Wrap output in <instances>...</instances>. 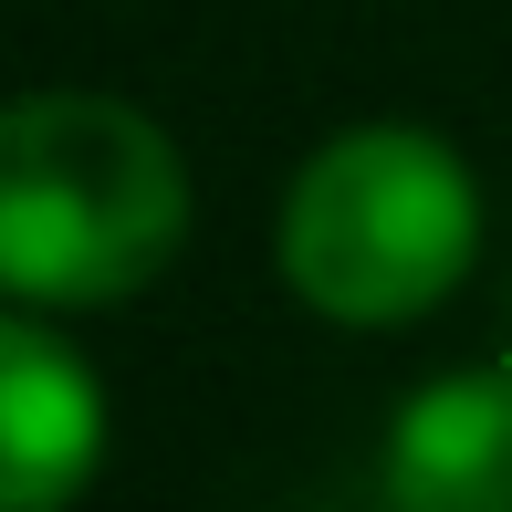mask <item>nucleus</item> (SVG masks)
<instances>
[{"instance_id": "3", "label": "nucleus", "mask_w": 512, "mask_h": 512, "mask_svg": "<svg viewBox=\"0 0 512 512\" xmlns=\"http://www.w3.org/2000/svg\"><path fill=\"white\" fill-rule=\"evenodd\" d=\"M105 471V377L53 314H0V512H74Z\"/></svg>"}, {"instance_id": "2", "label": "nucleus", "mask_w": 512, "mask_h": 512, "mask_svg": "<svg viewBox=\"0 0 512 512\" xmlns=\"http://www.w3.org/2000/svg\"><path fill=\"white\" fill-rule=\"evenodd\" d=\"M272 262H283V293L314 324L398 335V324L439 314L471 283V262H481V178L439 126H408V115L335 126L283 178Z\"/></svg>"}, {"instance_id": "1", "label": "nucleus", "mask_w": 512, "mask_h": 512, "mask_svg": "<svg viewBox=\"0 0 512 512\" xmlns=\"http://www.w3.org/2000/svg\"><path fill=\"white\" fill-rule=\"evenodd\" d=\"M189 147L136 95L32 84L0 115V293L32 314L136 304L189 251Z\"/></svg>"}, {"instance_id": "4", "label": "nucleus", "mask_w": 512, "mask_h": 512, "mask_svg": "<svg viewBox=\"0 0 512 512\" xmlns=\"http://www.w3.org/2000/svg\"><path fill=\"white\" fill-rule=\"evenodd\" d=\"M387 512H512V345L418 377L377 439Z\"/></svg>"}]
</instances>
